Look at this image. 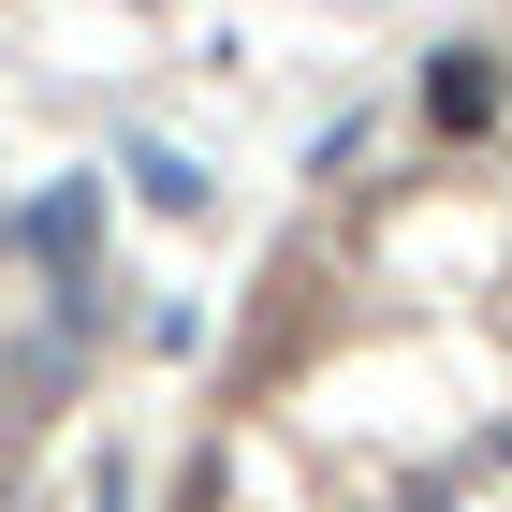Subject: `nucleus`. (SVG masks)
Instances as JSON below:
<instances>
[{
  "label": "nucleus",
  "mask_w": 512,
  "mask_h": 512,
  "mask_svg": "<svg viewBox=\"0 0 512 512\" xmlns=\"http://www.w3.org/2000/svg\"><path fill=\"white\" fill-rule=\"evenodd\" d=\"M88 249H103V191H88V176H59V191L30 205V264L59 278V293H88Z\"/></svg>",
  "instance_id": "f257e3e1"
},
{
  "label": "nucleus",
  "mask_w": 512,
  "mask_h": 512,
  "mask_svg": "<svg viewBox=\"0 0 512 512\" xmlns=\"http://www.w3.org/2000/svg\"><path fill=\"white\" fill-rule=\"evenodd\" d=\"M132 191H147V205H176V220H205V176H191L176 147H132Z\"/></svg>",
  "instance_id": "f03ea898"
},
{
  "label": "nucleus",
  "mask_w": 512,
  "mask_h": 512,
  "mask_svg": "<svg viewBox=\"0 0 512 512\" xmlns=\"http://www.w3.org/2000/svg\"><path fill=\"white\" fill-rule=\"evenodd\" d=\"M483 103H498V88H483V59H439V132H469Z\"/></svg>",
  "instance_id": "7ed1b4c3"
},
{
  "label": "nucleus",
  "mask_w": 512,
  "mask_h": 512,
  "mask_svg": "<svg viewBox=\"0 0 512 512\" xmlns=\"http://www.w3.org/2000/svg\"><path fill=\"white\" fill-rule=\"evenodd\" d=\"M88 512H132V469H118V454H103V469H88Z\"/></svg>",
  "instance_id": "20e7f679"
},
{
  "label": "nucleus",
  "mask_w": 512,
  "mask_h": 512,
  "mask_svg": "<svg viewBox=\"0 0 512 512\" xmlns=\"http://www.w3.org/2000/svg\"><path fill=\"white\" fill-rule=\"evenodd\" d=\"M410 512H454V498H410Z\"/></svg>",
  "instance_id": "39448f33"
}]
</instances>
